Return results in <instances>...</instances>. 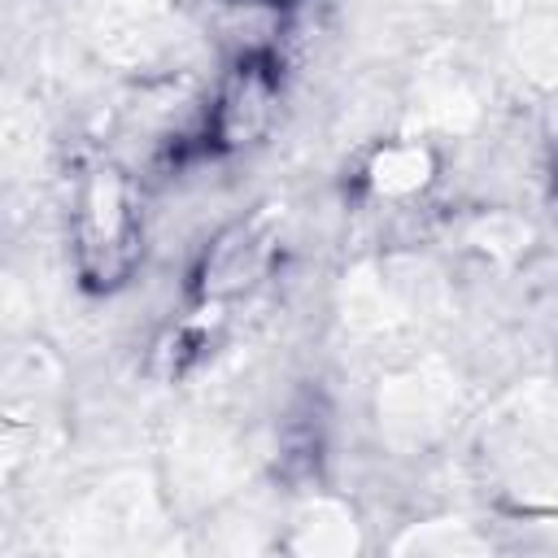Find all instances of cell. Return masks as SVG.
I'll return each instance as SVG.
<instances>
[{
  "mask_svg": "<svg viewBox=\"0 0 558 558\" xmlns=\"http://www.w3.org/2000/svg\"><path fill=\"white\" fill-rule=\"evenodd\" d=\"M144 253V222L122 170H92L74 201V270L87 292H113Z\"/></svg>",
  "mask_w": 558,
  "mask_h": 558,
  "instance_id": "obj_1",
  "label": "cell"
},
{
  "mask_svg": "<svg viewBox=\"0 0 558 558\" xmlns=\"http://www.w3.org/2000/svg\"><path fill=\"white\" fill-rule=\"evenodd\" d=\"M279 83H283V70H279V57L275 52H266V48L244 52L231 65V74L222 78L218 100L209 105L205 148L209 153H231V148L253 144L270 126V118H275Z\"/></svg>",
  "mask_w": 558,
  "mask_h": 558,
  "instance_id": "obj_2",
  "label": "cell"
},
{
  "mask_svg": "<svg viewBox=\"0 0 558 558\" xmlns=\"http://www.w3.org/2000/svg\"><path fill=\"white\" fill-rule=\"evenodd\" d=\"M257 266H262V240H257V231L253 227H231V231H222L214 244H209V253H205V262H201V275H196V292L209 301V296H231V292H240L244 283H253V275H257Z\"/></svg>",
  "mask_w": 558,
  "mask_h": 558,
  "instance_id": "obj_3",
  "label": "cell"
},
{
  "mask_svg": "<svg viewBox=\"0 0 558 558\" xmlns=\"http://www.w3.org/2000/svg\"><path fill=\"white\" fill-rule=\"evenodd\" d=\"M253 4H270V9H283V4H292V0H253Z\"/></svg>",
  "mask_w": 558,
  "mask_h": 558,
  "instance_id": "obj_4",
  "label": "cell"
}]
</instances>
